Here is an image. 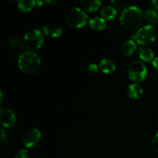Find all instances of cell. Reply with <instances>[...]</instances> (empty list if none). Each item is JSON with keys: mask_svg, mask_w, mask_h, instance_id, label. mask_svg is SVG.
Instances as JSON below:
<instances>
[{"mask_svg": "<svg viewBox=\"0 0 158 158\" xmlns=\"http://www.w3.org/2000/svg\"><path fill=\"white\" fill-rule=\"evenodd\" d=\"M139 56H140V58L144 62L153 61V60L155 58L152 49L148 47L140 48L139 50Z\"/></svg>", "mask_w": 158, "mask_h": 158, "instance_id": "17", "label": "cell"}, {"mask_svg": "<svg viewBox=\"0 0 158 158\" xmlns=\"http://www.w3.org/2000/svg\"><path fill=\"white\" fill-rule=\"evenodd\" d=\"M15 158H29V154L26 150H20L17 154L15 155Z\"/></svg>", "mask_w": 158, "mask_h": 158, "instance_id": "21", "label": "cell"}, {"mask_svg": "<svg viewBox=\"0 0 158 158\" xmlns=\"http://www.w3.org/2000/svg\"><path fill=\"white\" fill-rule=\"evenodd\" d=\"M152 147H153V149L154 150V151L158 154V132L156 134V135L154 136V139H153Z\"/></svg>", "mask_w": 158, "mask_h": 158, "instance_id": "22", "label": "cell"}, {"mask_svg": "<svg viewBox=\"0 0 158 158\" xmlns=\"http://www.w3.org/2000/svg\"><path fill=\"white\" fill-rule=\"evenodd\" d=\"M111 4L113 5L114 8H117V9H126L127 7V2L124 1H111Z\"/></svg>", "mask_w": 158, "mask_h": 158, "instance_id": "20", "label": "cell"}, {"mask_svg": "<svg viewBox=\"0 0 158 158\" xmlns=\"http://www.w3.org/2000/svg\"><path fill=\"white\" fill-rule=\"evenodd\" d=\"M148 69L144 63L139 60H134L129 65L127 69L128 77L135 83H140L145 80Z\"/></svg>", "mask_w": 158, "mask_h": 158, "instance_id": "6", "label": "cell"}, {"mask_svg": "<svg viewBox=\"0 0 158 158\" xmlns=\"http://www.w3.org/2000/svg\"><path fill=\"white\" fill-rule=\"evenodd\" d=\"M100 69L98 65L95 64V63H91L89 65V67H88V70L89 72L92 73H96L98 72V70Z\"/></svg>", "mask_w": 158, "mask_h": 158, "instance_id": "23", "label": "cell"}, {"mask_svg": "<svg viewBox=\"0 0 158 158\" xmlns=\"http://www.w3.org/2000/svg\"><path fill=\"white\" fill-rule=\"evenodd\" d=\"M25 45L23 42H22L17 37H11L6 43V48L7 51L10 55L15 56H20L23 53Z\"/></svg>", "mask_w": 158, "mask_h": 158, "instance_id": "8", "label": "cell"}, {"mask_svg": "<svg viewBox=\"0 0 158 158\" xmlns=\"http://www.w3.org/2000/svg\"><path fill=\"white\" fill-rule=\"evenodd\" d=\"M144 18L149 23H152V24H155V23H157L158 19L157 12L154 9H149V10L145 12Z\"/></svg>", "mask_w": 158, "mask_h": 158, "instance_id": "19", "label": "cell"}, {"mask_svg": "<svg viewBox=\"0 0 158 158\" xmlns=\"http://www.w3.org/2000/svg\"><path fill=\"white\" fill-rule=\"evenodd\" d=\"M36 2L33 0H20L18 2V8L22 12H29L33 9Z\"/></svg>", "mask_w": 158, "mask_h": 158, "instance_id": "18", "label": "cell"}, {"mask_svg": "<svg viewBox=\"0 0 158 158\" xmlns=\"http://www.w3.org/2000/svg\"><path fill=\"white\" fill-rule=\"evenodd\" d=\"M1 141L2 143L7 142V133L3 129L1 130Z\"/></svg>", "mask_w": 158, "mask_h": 158, "instance_id": "24", "label": "cell"}, {"mask_svg": "<svg viewBox=\"0 0 158 158\" xmlns=\"http://www.w3.org/2000/svg\"><path fill=\"white\" fill-rule=\"evenodd\" d=\"M87 15L79 7H73L66 12L65 20L66 24L72 28H81L87 22Z\"/></svg>", "mask_w": 158, "mask_h": 158, "instance_id": "3", "label": "cell"}, {"mask_svg": "<svg viewBox=\"0 0 158 158\" xmlns=\"http://www.w3.org/2000/svg\"><path fill=\"white\" fill-rule=\"evenodd\" d=\"M152 65L157 70H158V57H155L152 61Z\"/></svg>", "mask_w": 158, "mask_h": 158, "instance_id": "25", "label": "cell"}, {"mask_svg": "<svg viewBox=\"0 0 158 158\" xmlns=\"http://www.w3.org/2000/svg\"><path fill=\"white\" fill-rule=\"evenodd\" d=\"M137 49V44H136L134 40H128L125 42L123 45L122 46V53L126 56H131Z\"/></svg>", "mask_w": 158, "mask_h": 158, "instance_id": "15", "label": "cell"}, {"mask_svg": "<svg viewBox=\"0 0 158 158\" xmlns=\"http://www.w3.org/2000/svg\"><path fill=\"white\" fill-rule=\"evenodd\" d=\"M18 65L23 72L27 74L36 73L41 66V61L35 52L26 51L19 56Z\"/></svg>", "mask_w": 158, "mask_h": 158, "instance_id": "2", "label": "cell"}, {"mask_svg": "<svg viewBox=\"0 0 158 158\" xmlns=\"http://www.w3.org/2000/svg\"><path fill=\"white\" fill-rule=\"evenodd\" d=\"M89 25L93 29L97 31L103 30L106 26V21L101 17H94L89 21Z\"/></svg>", "mask_w": 158, "mask_h": 158, "instance_id": "14", "label": "cell"}, {"mask_svg": "<svg viewBox=\"0 0 158 158\" xmlns=\"http://www.w3.org/2000/svg\"><path fill=\"white\" fill-rule=\"evenodd\" d=\"M80 5H81L82 8L85 11L92 12L98 10L99 8L101 6V2L99 1V0H94V1H86V0H83V1L80 2Z\"/></svg>", "mask_w": 158, "mask_h": 158, "instance_id": "13", "label": "cell"}, {"mask_svg": "<svg viewBox=\"0 0 158 158\" xmlns=\"http://www.w3.org/2000/svg\"><path fill=\"white\" fill-rule=\"evenodd\" d=\"M43 32L46 34V35L52 38H57L61 35L63 33V28L58 24H55V23H50V24H47L43 27Z\"/></svg>", "mask_w": 158, "mask_h": 158, "instance_id": "10", "label": "cell"}, {"mask_svg": "<svg viewBox=\"0 0 158 158\" xmlns=\"http://www.w3.org/2000/svg\"><path fill=\"white\" fill-rule=\"evenodd\" d=\"M157 121H158V116H157Z\"/></svg>", "mask_w": 158, "mask_h": 158, "instance_id": "27", "label": "cell"}, {"mask_svg": "<svg viewBox=\"0 0 158 158\" xmlns=\"http://www.w3.org/2000/svg\"><path fill=\"white\" fill-rule=\"evenodd\" d=\"M157 17H158V12H157Z\"/></svg>", "mask_w": 158, "mask_h": 158, "instance_id": "28", "label": "cell"}, {"mask_svg": "<svg viewBox=\"0 0 158 158\" xmlns=\"http://www.w3.org/2000/svg\"><path fill=\"white\" fill-rule=\"evenodd\" d=\"M102 16L103 19L107 20L114 19L117 15V9L111 6H106L102 8L101 11H100Z\"/></svg>", "mask_w": 158, "mask_h": 158, "instance_id": "16", "label": "cell"}, {"mask_svg": "<svg viewBox=\"0 0 158 158\" xmlns=\"http://www.w3.org/2000/svg\"><path fill=\"white\" fill-rule=\"evenodd\" d=\"M157 35L158 32L155 26L152 25H147L140 28L137 33L133 35L132 38L139 44L146 46L154 43L157 39Z\"/></svg>", "mask_w": 158, "mask_h": 158, "instance_id": "4", "label": "cell"}, {"mask_svg": "<svg viewBox=\"0 0 158 158\" xmlns=\"http://www.w3.org/2000/svg\"><path fill=\"white\" fill-rule=\"evenodd\" d=\"M152 5L154 9H158V0H154V1H152Z\"/></svg>", "mask_w": 158, "mask_h": 158, "instance_id": "26", "label": "cell"}, {"mask_svg": "<svg viewBox=\"0 0 158 158\" xmlns=\"http://www.w3.org/2000/svg\"><path fill=\"white\" fill-rule=\"evenodd\" d=\"M143 94V88L139 83H134L129 85L127 88V95L131 99H137Z\"/></svg>", "mask_w": 158, "mask_h": 158, "instance_id": "12", "label": "cell"}, {"mask_svg": "<svg viewBox=\"0 0 158 158\" xmlns=\"http://www.w3.org/2000/svg\"><path fill=\"white\" fill-rule=\"evenodd\" d=\"M41 138V133L37 128L29 129L25 133L23 137V143L26 148H30L36 145Z\"/></svg>", "mask_w": 158, "mask_h": 158, "instance_id": "7", "label": "cell"}, {"mask_svg": "<svg viewBox=\"0 0 158 158\" xmlns=\"http://www.w3.org/2000/svg\"><path fill=\"white\" fill-rule=\"evenodd\" d=\"M99 68L102 73L109 74L114 72L116 69V64L110 59H103L99 63Z\"/></svg>", "mask_w": 158, "mask_h": 158, "instance_id": "11", "label": "cell"}, {"mask_svg": "<svg viewBox=\"0 0 158 158\" xmlns=\"http://www.w3.org/2000/svg\"><path fill=\"white\" fill-rule=\"evenodd\" d=\"M0 123L4 127H12L15 123V116L12 110L2 108L0 110Z\"/></svg>", "mask_w": 158, "mask_h": 158, "instance_id": "9", "label": "cell"}, {"mask_svg": "<svg viewBox=\"0 0 158 158\" xmlns=\"http://www.w3.org/2000/svg\"><path fill=\"white\" fill-rule=\"evenodd\" d=\"M44 43V37L43 33L39 29H32L26 32L23 38V43L25 45V48L28 49V51L37 50L43 46Z\"/></svg>", "mask_w": 158, "mask_h": 158, "instance_id": "5", "label": "cell"}, {"mask_svg": "<svg viewBox=\"0 0 158 158\" xmlns=\"http://www.w3.org/2000/svg\"><path fill=\"white\" fill-rule=\"evenodd\" d=\"M120 23L127 30L134 31L139 29L143 23V14L140 9L135 6H127L120 14Z\"/></svg>", "mask_w": 158, "mask_h": 158, "instance_id": "1", "label": "cell"}]
</instances>
